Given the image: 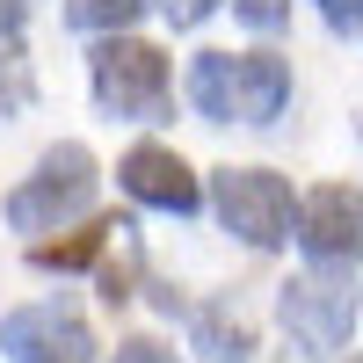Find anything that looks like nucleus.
Returning <instances> with one entry per match:
<instances>
[{"label": "nucleus", "instance_id": "f257e3e1", "mask_svg": "<svg viewBox=\"0 0 363 363\" xmlns=\"http://www.w3.org/2000/svg\"><path fill=\"white\" fill-rule=\"evenodd\" d=\"M189 102L211 124H269L291 102V66L277 51H203L189 73Z\"/></svg>", "mask_w": 363, "mask_h": 363}, {"label": "nucleus", "instance_id": "f03ea898", "mask_svg": "<svg viewBox=\"0 0 363 363\" xmlns=\"http://www.w3.org/2000/svg\"><path fill=\"white\" fill-rule=\"evenodd\" d=\"M95 153L87 145H51V153L37 160V174L29 182H15L8 189V225L15 233H58L66 218H80L87 203H95Z\"/></svg>", "mask_w": 363, "mask_h": 363}, {"label": "nucleus", "instance_id": "7ed1b4c3", "mask_svg": "<svg viewBox=\"0 0 363 363\" xmlns=\"http://www.w3.org/2000/svg\"><path fill=\"white\" fill-rule=\"evenodd\" d=\"M87 73H95V102L109 116H131V124H153L167 116V58L138 37H102L95 58H87Z\"/></svg>", "mask_w": 363, "mask_h": 363}, {"label": "nucleus", "instance_id": "20e7f679", "mask_svg": "<svg viewBox=\"0 0 363 363\" xmlns=\"http://www.w3.org/2000/svg\"><path fill=\"white\" fill-rule=\"evenodd\" d=\"M284 327H291V342L313 349V356L349 349V327H356L349 262H320L313 277H291V284H284Z\"/></svg>", "mask_w": 363, "mask_h": 363}, {"label": "nucleus", "instance_id": "39448f33", "mask_svg": "<svg viewBox=\"0 0 363 363\" xmlns=\"http://www.w3.org/2000/svg\"><path fill=\"white\" fill-rule=\"evenodd\" d=\"M218 218L225 233H240L247 247H284L291 240V182L269 167H225L218 174Z\"/></svg>", "mask_w": 363, "mask_h": 363}, {"label": "nucleus", "instance_id": "423d86ee", "mask_svg": "<svg viewBox=\"0 0 363 363\" xmlns=\"http://www.w3.org/2000/svg\"><path fill=\"white\" fill-rule=\"evenodd\" d=\"M0 349L15 363H95V335L73 306H15L0 320Z\"/></svg>", "mask_w": 363, "mask_h": 363}, {"label": "nucleus", "instance_id": "0eeeda50", "mask_svg": "<svg viewBox=\"0 0 363 363\" xmlns=\"http://www.w3.org/2000/svg\"><path fill=\"white\" fill-rule=\"evenodd\" d=\"M298 247L313 262H356L363 255V196L349 182H327L298 203Z\"/></svg>", "mask_w": 363, "mask_h": 363}, {"label": "nucleus", "instance_id": "6e6552de", "mask_svg": "<svg viewBox=\"0 0 363 363\" xmlns=\"http://www.w3.org/2000/svg\"><path fill=\"white\" fill-rule=\"evenodd\" d=\"M116 182H124L138 203L174 211V218H189V211L203 203L196 174H189V160H182V153H167V145H131V153H124V167H116Z\"/></svg>", "mask_w": 363, "mask_h": 363}, {"label": "nucleus", "instance_id": "1a4fd4ad", "mask_svg": "<svg viewBox=\"0 0 363 363\" xmlns=\"http://www.w3.org/2000/svg\"><path fill=\"white\" fill-rule=\"evenodd\" d=\"M116 233H124V225H87V233H73V240H51V247H37V255H29V262H37V269H87V262H95L102 247H109V240Z\"/></svg>", "mask_w": 363, "mask_h": 363}, {"label": "nucleus", "instance_id": "9d476101", "mask_svg": "<svg viewBox=\"0 0 363 363\" xmlns=\"http://www.w3.org/2000/svg\"><path fill=\"white\" fill-rule=\"evenodd\" d=\"M196 335H203V363H247V327H240V320L203 313V320H196Z\"/></svg>", "mask_w": 363, "mask_h": 363}, {"label": "nucleus", "instance_id": "9b49d317", "mask_svg": "<svg viewBox=\"0 0 363 363\" xmlns=\"http://www.w3.org/2000/svg\"><path fill=\"white\" fill-rule=\"evenodd\" d=\"M145 15V0H73V29H131Z\"/></svg>", "mask_w": 363, "mask_h": 363}, {"label": "nucleus", "instance_id": "f8f14e48", "mask_svg": "<svg viewBox=\"0 0 363 363\" xmlns=\"http://www.w3.org/2000/svg\"><path fill=\"white\" fill-rule=\"evenodd\" d=\"M233 15L247 29H284L291 22V0H233Z\"/></svg>", "mask_w": 363, "mask_h": 363}, {"label": "nucleus", "instance_id": "ddd939ff", "mask_svg": "<svg viewBox=\"0 0 363 363\" xmlns=\"http://www.w3.org/2000/svg\"><path fill=\"white\" fill-rule=\"evenodd\" d=\"M211 8H218V0H160V15H167L174 29H196V22H203Z\"/></svg>", "mask_w": 363, "mask_h": 363}, {"label": "nucleus", "instance_id": "4468645a", "mask_svg": "<svg viewBox=\"0 0 363 363\" xmlns=\"http://www.w3.org/2000/svg\"><path fill=\"white\" fill-rule=\"evenodd\" d=\"M109 363H182V356H174V349H160V342H124Z\"/></svg>", "mask_w": 363, "mask_h": 363}, {"label": "nucleus", "instance_id": "2eb2a0df", "mask_svg": "<svg viewBox=\"0 0 363 363\" xmlns=\"http://www.w3.org/2000/svg\"><path fill=\"white\" fill-rule=\"evenodd\" d=\"M320 15H327V29H356L363 22V0H320Z\"/></svg>", "mask_w": 363, "mask_h": 363}, {"label": "nucleus", "instance_id": "dca6fc26", "mask_svg": "<svg viewBox=\"0 0 363 363\" xmlns=\"http://www.w3.org/2000/svg\"><path fill=\"white\" fill-rule=\"evenodd\" d=\"M29 8H37V0H0V37H22V22H29Z\"/></svg>", "mask_w": 363, "mask_h": 363}]
</instances>
